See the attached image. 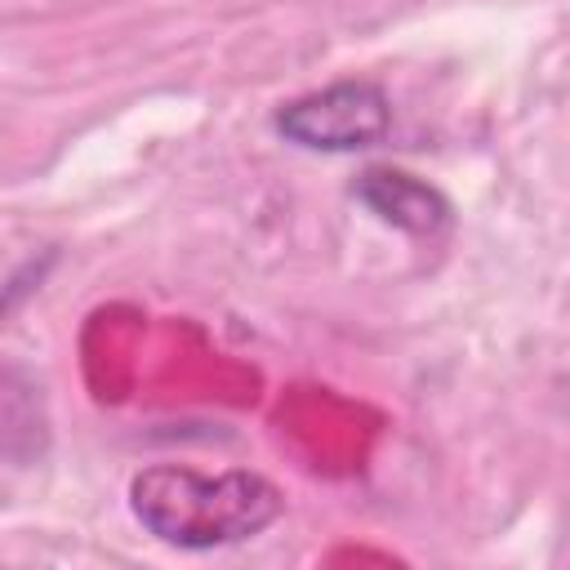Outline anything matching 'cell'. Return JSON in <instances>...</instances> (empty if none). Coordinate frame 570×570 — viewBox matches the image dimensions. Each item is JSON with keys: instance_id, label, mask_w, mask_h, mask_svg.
I'll return each instance as SVG.
<instances>
[{"instance_id": "1", "label": "cell", "mask_w": 570, "mask_h": 570, "mask_svg": "<svg viewBox=\"0 0 570 570\" xmlns=\"http://www.w3.org/2000/svg\"><path fill=\"white\" fill-rule=\"evenodd\" d=\"M129 508L147 534L174 548H223L254 539L281 517V490L245 468L205 476L196 468L156 463L129 485Z\"/></svg>"}, {"instance_id": "2", "label": "cell", "mask_w": 570, "mask_h": 570, "mask_svg": "<svg viewBox=\"0 0 570 570\" xmlns=\"http://www.w3.org/2000/svg\"><path fill=\"white\" fill-rule=\"evenodd\" d=\"M392 125L387 94L374 80H338L276 111V129L307 151H361Z\"/></svg>"}, {"instance_id": "3", "label": "cell", "mask_w": 570, "mask_h": 570, "mask_svg": "<svg viewBox=\"0 0 570 570\" xmlns=\"http://www.w3.org/2000/svg\"><path fill=\"white\" fill-rule=\"evenodd\" d=\"M356 196L379 214L387 218L392 227L401 232H414V236H436L445 223H450V205L436 187L401 174V169H365L361 183H356Z\"/></svg>"}]
</instances>
